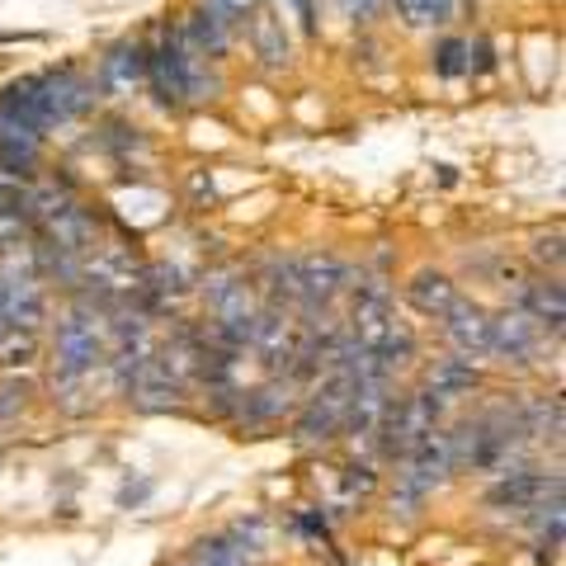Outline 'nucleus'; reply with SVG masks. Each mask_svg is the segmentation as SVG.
<instances>
[{
  "label": "nucleus",
  "mask_w": 566,
  "mask_h": 566,
  "mask_svg": "<svg viewBox=\"0 0 566 566\" xmlns=\"http://www.w3.org/2000/svg\"><path fill=\"white\" fill-rule=\"evenodd\" d=\"M147 71L156 76V95H161V104L208 99L212 91H218V81L208 76L203 57L185 43L180 29H166L161 33V48H156V57H147Z\"/></svg>",
  "instance_id": "obj_1"
},
{
  "label": "nucleus",
  "mask_w": 566,
  "mask_h": 566,
  "mask_svg": "<svg viewBox=\"0 0 566 566\" xmlns=\"http://www.w3.org/2000/svg\"><path fill=\"white\" fill-rule=\"evenodd\" d=\"M0 316L14 331H33L43 322V279L33 270V260L20 255V245L0 260Z\"/></svg>",
  "instance_id": "obj_2"
},
{
  "label": "nucleus",
  "mask_w": 566,
  "mask_h": 566,
  "mask_svg": "<svg viewBox=\"0 0 566 566\" xmlns=\"http://www.w3.org/2000/svg\"><path fill=\"white\" fill-rule=\"evenodd\" d=\"M99 364V331L91 322V312H71L57 326V374L66 382L85 378Z\"/></svg>",
  "instance_id": "obj_3"
},
{
  "label": "nucleus",
  "mask_w": 566,
  "mask_h": 566,
  "mask_svg": "<svg viewBox=\"0 0 566 566\" xmlns=\"http://www.w3.org/2000/svg\"><path fill=\"white\" fill-rule=\"evenodd\" d=\"M39 91H43V114L48 123L57 128V123L85 114L95 104V85L81 76L76 66H57V71H43L39 76Z\"/></svg>",
  "instance_id": "obj_4"
},
{
  "label": "nucleus",
  "mask_w": 566,
  "mask_h": 566,
  "mask_svg": "<svg viewBox=\"0 0 566 566\" xmlns=\"http://www.w3.org/2000/svg\"><path fill=\"white\" fill-rule=\"evenodd\" d=\"M538 340H543V326L528 312L510 307L501 322H491V345L486 349H495L505 364H528L538 354Z\"/></svg>",
  "instance_id": "obj_5"
},
{
  "label": "nucleus",
  "mask_w": 566,
  "mask_h": 566,
  "mask_svg": "<svg viewBox=\"0 0 566 566\" xmlns=\"http://www.w3.org/2000/svg\"><path fill=\"white\" fill-rule=\"evenodd\" d=\"M444 335L463 359H476V354H486V345H491V316L476 303H468V297H453L444 312Z\"/></svg>",
  "instance_id": "obj_6"
},
{
  "label": "nucleus",
  "mask_w": 566,
  "mask_h": 566,
  "mask_svg": "<svg viewBox=\"0 0 566 566\" xmlns=\"http://www.w3.org/2000/svg\"><path fill=\"white\" fill-rule=\"evenodd\" d=\"M0 114H6L10 123H20V128L29 133H48L52 123L43 114V91H39V76H20V81H10L6 85V95H0Z\"/></svg>",
  "instance_id": "obj_7"
},
{
  "label": "nucleus",
  "mask_w": 566,
  "mask_h": 566,
  "mask_svg": "<svg viewBox=\"0 0 566 566\" xmlns=\"http://www.w3.org/2000/svg\"><path fill=\"white\" fill-rule=\"evenodd\" d=\"M251 345L264 354V364H289L293 359V316H289V307H264V312H255Z\"/></svg>",
  "instance_id": "obj_8"
},
{
  "label": "nucleus",
  "mask_w": 566,
  "mask_h": 566,
  "mask_svg": "<svg viewBox=\"0 0 566 566\" xmlns=\"http://www.w3.org/2000/svg\"><path fill=\"white\" fill-rule=\"evenodd\" d=\"M180 33H185V43L199 52V57H222V52L232 48V20L218 14V10H208V6H193Z\"/></svg>",
  "instance_id": "obj_9"
},
{
  "label": "nucleus",
  "mask_w": 566,
  "mask_h": 566,
  "mask_svg": "<svg viewBox=\"0 0 566 566\" xmlns=\"http://www.w3.org/2000/svg\"><path fill=\"white\" fill-rule=\"evenodd\" d=\"M515 307L528 312L538 326L547 331H562V283L557 279H538V283H524V289L515 293Z\"/></svg>",
  "instance_id": "obj_10"
},
{
  "label": "nucleus",
  "mask_w": 566,
  "mask_h": 566,
  "mask_svg": "<svg viewBox=\"0 0 566 566\" xmlns=\"http://www.w3.org/2000/svg\"><path fill=\"white\" fill-rule=\"evenodd\" d=\"M142 76H147V52L137 43H118L109 57L99 62V81L109 85V91H133Z\"/></svg>",
  "instance_id": "obj_11"
},
{
  "label": "nucleus",
  "mask_w": 566,
  "mask_h": 566,
  "mask_svg": "<svg viewBox=\"0 0 566 566\" xmlns=\"http://www.w3.org/2000/svg\"><path fill=\"white\" fill-rule=\"evenodd\" d=\"M406 297H411V307L420 316H444L453 303V283L439 270H420L411 283H406Z\"/></svg>",
  "instance_id": "obj_12"
},
{
  "label": "nucleus",
  "mask_w": 566,
  "mask_h": 566,
  "mask_svg": "<svg viewBox=\"0 0 566 566\" xmlns=\"http://www.w3.org/2000/svg\"><path fill=\"white\" fill-rule=\"evenodd\" d=\"M264 289H270V297H274L270 307L303 303V279H297V260H289V255H274L270 264H264Z\"/></svg>",
  "instance_id": "obj_13"
},
{
  "label": "nucleus",
  "mask_w": 566,
  "mask_h": 566,
  "mask_svg": "<svg viewBox=\"0 0 566 566\" xmlns=\"http://www.w3.org/2000/svg\"><path fill=\"white\" fill-rule=\"evenodd\" d=\"M255 52H260V57L264 62H270V66H283V62H289V39H283V24L274 20V14L270 10H260L255 14Z\"/></svg>",
  "instance_id": "obj_14"
},
{
  "label": "nucleus",
  "mask_w": 566,
  "mask_h": 566,
  "mask_svg": "<svg viewBox=\"0 0 566 566\" xmlns=\"http://www.w3.org/2000/svg\"><path fill=\"white\" fill-rule=\"evenodd\" d=\"M468 387H476V374H472V359H449L434 368V397H453V392H468Z\"/></svg>",
  "instance_id": "obj_15"
},
{
  "label": "nucleus",
  "mask_w": 566,
  "mask_h": 566,
  "mask_svg": "<svg viewBox=\"0 0 566 566\" xmlns=\"http://www.w3.org/2000/svg\"><path fill=\"white\" fill-rule=\"evenodd\" d=\"M397 10H401V20L406 24H444L449 14H453V0H397Z\"/></svg>",
  "instance_id": "obj_16"
},
{
  "label": "nucleus",
  "mask_w": 566,
  "mask_h": 566,
  "mask_svg": "<svg viewBox=\"0 0 566 566\" xmlns=\"http://www.w3.org/2000/svg\"><path fill=\"white\" fill-rule=\"evenodd\" d=\"M538 491H543V482H538L534 472H510L505 482L491 491V501H495V505H524V501H534Z\"/></svg>",
  "instance_id": "obj_17"
},
{
  "label": "nucleus",
  "mask_w": 566,
  "mask_h": 566,
  "mask_svg": "<svg viewBox=\"0 0 566 566\" xmlns=\"http://www.w3.org/2000/svg\"><path fill=\"white\" fill-rule=\"evenodd\" d=\"M434 71L444 81H458L463 71H472V62H468V39H444L434 48Z\"/></svg>",
  "instance_id": "obj_18"
},
{
  "label": "nucleus",
  "mask_w": 566,
  "mask_h": 566,
  "mask_svg": "<svg viewBox=\"0 0 566 566\" xmlns=\"http://www.w3.org/2000/svg\"><path fill=\"white\" fill-rule=\"evenodd\" d=\"M29 232H33V222L24 218V208H20V203L0 208V251H14V245H20Z\"/></svg>",
  "instance_id": "obj_19"
},
{
  "label": "nucleus",
  "mask_w": 566,
  "mask_h": 566,
  "mask_svg": "<svg viewBox=\"0 0 566 566\" xmlns=\"http://www.w3.org/2000/svg\"><path fill=\"white\" fill-rule=\"evenodd\" d=\"M33 359V335L29 331H6V335H0V364H6V368H24Z\"/></svg>",
  "instance_id": "obj_20"
},
{
  "label": "nucleus",
  "mask_w": 566,
  "mask_h": 566,
  "mask_svg": "<svg viewBox=\"0 0 566 566\" xmlns=\"http://www.w3.org/2000/svg\"><path fill=\"white\" fill-rule=\"evenodd\" d=\"M251 420H270V416H279L283 406H289V397H279V387H260V392H251Z\"/></svg>",
  "instance_id": "obj_21"
},
{
  "label": "nucleus",
  "mask_w": 566,
  "mask_h": 566,
  "mask_svg": "<svg viewBox=\"0 0 566 566\" xmlns=\"http://www.w3.org/2000/svg\"><path fill=\"white\" fill-rule=\"evenodd\" d=\"M534 260H538V264H553V270H557V264H562V232L538 237V241H534Z\"/></svg>",
  "instance_id": "obj_22"
},
{
  "label": "nucleus",
  "mask_w": 566,
  "mask_h": 566,
  "mask_svg": "<svg viewBox=\"0 0 566 566\" xmlns=\"http://www.w3.org/2000/svg\"><path fill=\"white\" fill-rule=\"evenodd\" d=\"M199 6H208V10H218V14H227V20H241V14H251L255 10V0H199Z\"/></svg>",
  "instance_id": "obj_23"
},
{
  "label": "nucleus",
  "mask_w": 566,
  "mask_h": 566,
  "mask_svg": "<svg viewBox=\"0 0 566 566\" xmlns=\"http://www.w3.org/2000/svg\"><path fill=\"white\" fill-rule=\"evenodd\" d=\"M24 397H29V382H6V387H0V416H10Z\"/></svg>",
  "instance_id": "obj_24"
},
{
  "label": "nucleus",
  "mask_w": 566,
  "mask_h": 566,
  "mask_svg": "<svg viewBox=\"0 0 566 566\" xmlns=\"http://www.w3.org/2000/svg\"><path fill=\"white\" fill-rule=\"evenodd\" d=\"M340 6H345V10L354 14V20H378L387 0H340Z\"/></svg>",
  "instance_id": "obj_25"
},
{
  "label": "nucleus",
  "mask_w": 566,
  "mask_h": 566,
  "mask_svg": "<svg viewBox=\"0 0 566 566\" xmlns=\"http://www.w3.org/2000/svg\"><path fill=\"white\" fill-rule=\"evenodd\" d=\"M293 6H297V20H303V29L312 33V29H316V10H312V0H293Z\"/></svg>",
  "instance_id": "obj_26"
},
{
  "label": "nucleus",
  "mask_w": 566,
  "mask_h": 566,
  "mask_svg": "<svg viewBox=\"0 0 566 566\" xmlns=\"http://www.w3.org/2000/svg\"><path fill=\"white\" fill-rule=\"evenodd\" d=\"M6 331H10V326H6V316H0V335H6Z\"/></svg>",
  "instance_id": "obj_27"
}]
</instances>
